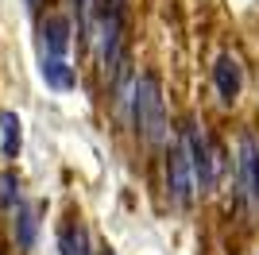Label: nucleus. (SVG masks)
<instances>
[{"label":"nucleus","instance_id":"f257e3e1","mask_svg":"<svg viewBox=\"0 0 259 255\" xmlns=\"http://www.w3.org/2000/svg\"><path fill=\"white\" fill-rule=\"evenodd\" d=\"M132 116L136 128L147 143H166L170 128H166V101H162V81L155 74H140L132 81Z\"/></svg>","mask_w":259,"mask_h":255},{"label":"nucleus","instance_id":"f03ea898","mask_svg":"<svg viewBox=\"0 0 259 255\" xmlns=\"http://www.w3.org/2000/svg\"><path fill=\"white\" fill-rule=\"evenodd\" d=\"M182 143H186V155H190V166H194L197 190L201 193L217 190V182H221V174H225V155H221V147H217V139L205 132V124L186 120Z\"/></svg>","mask_w":259,"mask_h":255},{"label":"nucleus","instance_id":"7ed1b4c3","mask_svg":"<svg viewBox=\"0 0 259 255\" xmlns=\"http://www.w3.org/2000/svg\"><path fill=\"white\" fill-rule=\"evenodd\" d=\"M194 193H197L194 166H190L186 143H182V136H178L170 147H166V197H170L174 209H190V205H194Z\"/></svg>","mask_w":259,"mask_h":255},{"label":"nucleus","instance_id":"20e7f679","mask_svg":"<svg viewBox=\"0 0 259 255\" xmlns=\"http://www.w3.org/2000/svg\"><path fill=\"white\" fill-rule=\"evenodd\" d=\"M70 35H74L70 16L47 12L39 20V66L43 62H70Z\"/></svg>","mask_w":259,"mask_h":255},{"label":"nucleus","instance_id":"39448f33","mask_svg":"<svg viewBox=\"0 0 259 255\" xmlns=\"http://www.w3.org/2000/svg\"><path fill=\"white\" fill-rule=\"evenodd\" d=\"M213 85H217V93H221V101L232 105L240 97V89H244V66H240L232 54H221L213 62Z\"/></svg>","mask_w":259,"mask_h":255},{"label":"nucleus","instance_id":"423d86ee","mask_svg":"<svg viewBox=\"0 0 259 255\" xmlns=\"http://www.w3.org/2000/svg\"><path fill=\"white\" fill-rule=\"evenodd\" d=\"M35 236H39V205L20 201V209H16V247H20V251H31Z\"/></svg>","mask_w":259,"mask_h":255},{"label":"nucleus","instance_id":"0eeeda50","mask_svg":"<svg viewBox=\"0 0 259 255\" xmlns=\"http://www.w3.org/2000/svg\"><path fill=\"white\" fill-rule=\"evenodd\" d=\"M58 255H93L89 247V228L81 221H66L58 228Z\"/></svg>","mask_w":259,"mask_h":255},{"label":"nucleus","instance_id":"6e6552de","mask_svg":"<svg viewBox=\"0 0 259 255\" xmlns=\"http://www.w3.org/2000/svg\"><path fill=\"white\" fill-rule=\"evenodd\" d=\"M20 147H23V124L12 108H4V112H0V155H4V159H16Z\"/></svg>","mask_w":259,"mask_h":255},{"label":"nucleus","instance_id":"1a4fd4ad","mask_svg":"<svg viewBox=\"0 0 259 255\" xmlns=\"http://www.w3.org/2000/svg\"><path fill=\"white\" fill-rule=\"evenodd\" d=\"M39 77L47 81V89H54V93H70L77 85V74L70 62H43L39 66Z\"/></svg>","mask_w":259,"mask_h":255},{"label":"nucleus","instance_id":"9d476101","mask_svg":"<svg viewBox=\"0 0 259 255\" xmlns=\"http://www.w3.org/2000/svg\"><path fill=\"white\" fill-rule=\"evenodd\" d=\"M20 201H23V193H20V178H16L12 170H4V174H0V205L16 212V209H20Z\"/></svg>","mask_w":259,"mask_h":255},{"label":"nucleus","instance_id":"9b49d317","mask_svg":"<svg viewBox=\"0 0 259 255\" xmlns=\"http://www.w3.org/2000/svg\"><path fill=\"white\" fill-rule=\"evenodd\" d=\"M240 190H244L251 201L259 205V147H255V159H251V170L244 174V178H240Z\"/></svg>","mask_w":259,"mask_h":255},{"label":"nucleus","instance_id":"f8f14e48","mask_svg":"<svg viewBox=\"0 0 259 255\" xmlns=\"http://www.w3.org/2000/svg\"><path fill=\"white\" fill-rule=\"evenodd\" d=\"M97 255H116V251H112V247H101V251Z\"/></svg>","mask_w":259,"mask_h":255}]
</instances>
